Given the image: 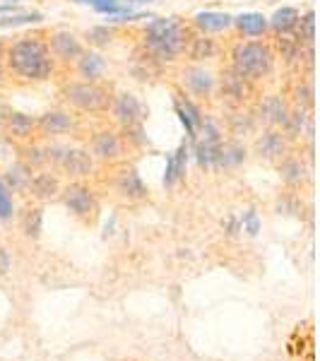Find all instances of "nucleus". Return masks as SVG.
<instances>
[{
	"label": "nucleus",
	"instance_id": "nucleus-1",
	"mask_svg": "<svg viewBox=\"0 0 320 361\" xmlns=\"http://www.w3.org/2000/svg\"><path fill=\"white\" fill-rule=\"evenodd\" d=\"M10 68L27 80H44L51 75L49 46L37 39H22L10 49Z\"/></svg>",
	"mask_w": 320,
	"mask_h": 361
},
{
	"label": "nucleus",
	"instance_id": "nucleus-2",
	"mask_svg": "<svg viewBox=\"0 0 320 361\" xmlns=\"http://www.w3.org/2000/svg\"><path fill=\"white\" fill-rule=\"evenodd\" d=\"M144 44L159 61H173L185 49V34L176 20H154L147 25Z\"/></svg>",
	"mask_w": 320,
	"mask_h": 361
},
{
	"label": "nucleus",
	"instance_id": "nucleus-3",
	"mask_svg": "<svg viewBox=\"0 0 320 361\" xmlns=\"http://www.w3.org/2000/svg\"><path fill=\"white\" fill-rule=\"evenodd\" d=\"M234 66L241 78H251V80L263 78L272 68V54L265 44H255V42L241 44L234 51Z\"/></svg>",
	"mask_w": 320,
	"mask_h": 361
},
{
	"label": "nucleus",
	"instance_id": "nucleus-4",
	"mask_svg": "<svg viewBox=\"0 0 320 361\" xmlns=\"http://www.w3.org/2000/svg\"><path fill=\"white\" fill-rule=\"evenodd\" d=\"M49 159L61 164L68 173H73V176H87V173L92 171V157L82 152V149L54 147V149H49Z\"/></svg>",
	"mask_w": 320,
	"mask_h": 361
},
{
	"label": "nucleus",
	"instance_id": "nucleus-5",
	"mask_svg": "<svg viewBox=\"0 0 320 361\" xmlns=\"http://www.w3.org/2000/svg\"><path fill=\"white\" fill-rule=\"evenodd\" d=\"M68 99L75 104V106L85 109V111H94V109L104 106V92L97 90V87L92 85H73L68 90Z\"/></svg>",
	"mask_w": 320,
	"mask_h": 361
},
{
	"label": "nucleus",
	"instance_id": "nucleus-6",
	"mask_svg": "<svg viewBox=\"0 0 320 361\" xmlns=\"http://www.w3.org/2000/svg\"><path fill=\"white\" fill-rule=\"evenodd\" d=\"M66 207L78 217H90L94 212V197H92V190L85 188V185H70L66 190Z\"/></svg>",
	"mask_w": 320,
	"mask_h": 361
},
{
	"label": "nucleus",
	"instance_id": "nucleus-7",
	"mask_svg": "<svg viewBox=\"0 0 320 361\" xmlns=\"http://www.w3.org/2000/svg\"><path fill=\"white\" fill-rule=\"evenodd\" d=\"M116 118L125 126H133L142 118V104L137 102L133 94H121L116 102Z\"/></svg>",
	"mask_w": 320,
	"mask_h": 361
},
{
	"label": "nucleus",
	"instance_id": "nucleus-8",
	"mask_svg": "<svg viewBox=\"0 0 320 361\" xmlns=\"http://www.w3.org/2000/svg\"><path fill=\"white\" fill-rule=\"evenodd\" d=\"M51 51H54L58 58H66V61L82 56V46H80V42L70 32H58L56 37L51 39Z\"/></svg>",
	"mask_w": 320,
	"mask_h": 361
},
{
	"label": "nucleus",
	"instance_id": "nucleus-9",
	"mask_svg": "<svg viewBox=\"0 0 320 361\" xmlns=\"http://www.w3.org/2000/svg\"><path fill=\"white\" fill-rule=\"evenodd\" d=\"M29 188H32V193L37 197H42V200H51V197L58 195V178L51 176V173H39V176H34L29 180Z\"/></svg>",
	"mask_w": 320,
	"mask_h": 361
},
{
	"label": "nucleus",
	"instance_id": "nucleus-10",
	"mask_svg": "<svg viewBox=\"0 0 320 361\" xmlns=\"http://www.w3.org/2000/svg\"><path fill=\"white\" fill-rule=\"evenodd\" d=\"M231 17L226 13H200L195 15V27H200L202 32H222L231 25Z\"/></svg>",
	"mask_w": 320,
	"mask_h": 361
},
{
	"label": "nucleus",
	"instance_id": "nucleus-11",
	"mask_svg": "<svg viewBox=\"0 0 320 361\" xmlns=\"http://www.w3.org/2000/svg\"><path fill=\"white\" fill-rule=\"evenodd\" d=\"M234 25L241 29L243 34H248V37H258V34H263L267 29V20L258 13H246V15L236 17Z\"/></svg>",
	"mask_w": 320,
	"mask_h": 361
},
{
	"label": "nucleus",
	"instance_id": "nucleus-12",
	"mask_svg": "<svg viewBox=\"0 0 320 361\" xmlns=\"http://www.w3.org/2000/svg\"><path fill=\"white\" fill-rule=\"evenodd\" d=\"M94 154L101 157V159H116L121 154V142L118 137L111 135V133H101L94 140Z\"/></svg>",
	"mask_w": 320,
	"mask_h": 361
},
{
	"label": "nucleus",
	"instance_id": "nucleus-13",
	"mask_svg": "<svg viewBox=\"0 0 320 361\" xmlns=\"http://www.w3.org/2000/svg\"><path fill=\"white\" fill-rule=\"evenodd\" d=\"M185 85L190 87V90L195 92V94H209L212 92V75L205 73V70L200 68H193L185 73Z\"/></svg>",
	"mask_w": 320,
	"mask_h": 361
},
{
	"label": "nucleus",
	"instance_id": "nucleus-14",
	"mask_svg": "<svg viewBox=\"0 0 320 361\" xmlns=\"http://www.w3.org/2000/svg\"><path fill=\"white\" fill-rule=\"evenodd\" d=\"M258 152L265 157V159H277V157L284 154V140L277 133H267L258 140Z\"/></svg>",
	"mask_w": 320,
	"mask_h": 361
},
{
	"label": "nucleus",
	"instance_id": "nucleus-15",
	"mask_svg": "<svg viewBox=\"0 0 320 361\" xmlns=\"http://www.w3.org/2000/svg\"><path fill=\"white\" fill-rule=\"evenodd\" d=\"M299 25V13H296L294 8H282V10H277L275 15H272V20H270V27L272 29H277V32H282V34H287V32H292V29Z\"/></svg>",
	"mask_w": 320,
	"mask_h": 361
},
{
	"label": "nucleus",
	"instance_id": "nucleus-16",
	"mask_svg": "<svg viewBox=\"0 0 320 361\" xmlns=\"http://www.w3.org/2000/svg\"><path fill=\"white\" fill-rule=\"evenodd\" d=\"M104 68H106V61L99 54H87L82 56V61H80V73H82V78H87L90 82L101 78Z\"/></svg>",
	"mask_w": 320,
	"mask_h": 361
},
{
	"label": "nucleus",
	"instance_id": "nucleus-17",
	"mask_svg": "<svg viewBox=\"0 0 320 361\" xmlns=\"http://www.w3.org/2000/svg\"><path fill=\"white\" fill-rule=\"evenodd\" d=\"M42 128L49 135H61L73 128V118L68 114H46L42 118Z\"/></svg>",
	"mask_w": 320,
	"mask_h": 361
},
{
	"label": "nucleus",
	"instance_id": "nucleus-18",
	"mask_svg": "<svg viewBox=\"0 0 320 361\" xmlns=\"http://www.w3.org/2000/svg\"><path fill=\"white\" fill-rule=\"evenodd\" d=\"M118 190L123 193L125 197H144V183L140 180V176L135 171H125L123 176L118 180Z\"/></svg>",
	"mask_w": 320,
	"mask_h": 361
},
{
	"label": "nucleus",
	"instance_id": "nucleus-19",
	"mask_svg": "<svg viewBox=\"0 0 320 361\" xmlns=\"http://www.w3.org/2000/svg\"><path fill=\"white\" fill-rule=\"evenodd\" d=\"M265 114H267V121L270 123H287L289 116H287V109H284V102L279 97H270L265 102Z\"/></svg>",
	"mask_w": 320,
	"mask_h": 361
},
{
	"label": "nucleus",
	"instance_id": "nucleus-20",
	"mask_svg": "<svg viewBox=\"0 0 320 361\" xmlns=\"http://www.w3.org/2000/svg\"><path fill=\"white\" fill-rule=\"evenodd\" d=\"M243 161V149L238 145H226V147H219V157L217 164L219 166H236Z\"/></svg>",
	"mask_w": 320,
	"mask_h": 361
},
{
	"label": "nucleus",
	"instance_id": "nucleus-21",
	"mask_svg": "<svg viewBox=\"0 0 320 361\" xmlns=\"http://www.w3.org/2000/svg\"><path fill=\"white\" fill-rule=\"evenodd\" d=\"M29 180H32V173H29L27 166H13L8 171V183L13 185V190L29 188Z\"/></svg>",
	"mask_w": 320,
	"mask_h": 361
},
{
	"label": "nucleus",
	"instance_id": "nucleus-22",
	"mask_svg": "<svg viewBox=\"0 0 320 361\" xmlns=\"http://www.w3.org/2000/svg\"><path fill=\"white\" fill-rule=\"evenodd\" d=\"M34 128V121L29 118L25 114H13L10 116V130H13V135H20L25 137L29 135V130Z\"/></svg>",
	"mask_w": 320,
	"mask_h": 361
},
{
	"label": "nucleus",
	"instance_id": "nucleus-23",
	"mask_svg": "<svg viewBox=\"0 0 320 361\" xmlns=\"http://www.w3.org/2000/svg\"><path fill=\"white\" fill-rule=\"evenodd\" d=\"M282 178L287 180V183H292V185H296V183H301L304 180V166L299 164V161H284V166H282Z\"/></svg>",
	"mask_w": 320,
	"mask_h": 361
},
{
	"label": "nucleus",
	"instance_id": "nucleus-24",
	"mask_svg": "<svg viewBox=\"0 0 320 361\" xmlns=\"http://www.w3.org/2000/svg\"><path fill=\"white\" fill-rule=\"evenodd\" d=\"M75 3H85V5H92V8H97L99 13H109V15H116L121 13V5L118 0H75Z\"/></svg>",
	"mask_w": 320,
	"mask_h": 361
},
{
	"label": "nucleus",
	"instance_id": "nucleus-25",
	"mask_svg": "<svg viewBox=\"0 0 320 361\" xmlns=\"http://www.w3.org/2000/svg\"><path fill=\"white\" fill-rule=\"evenodd\" d=\"M25 231L34 238L39 236V231H42V209H29L25 217Z\"/></svg>",
	"mask_w": 320,
	"mask_h": 361
},
{
	"label": "nucleus",
	"instance_id": "nucleus-26",
	"mask_svg": "<svg viewBox=\"0 0 320 361\" xmlns=\"http://www.w3.org/2000/svg\"><path fill=\"white\" fill-rule=\"evenodd\" d=\"M44 17L39 13H32V15H15V17H5L0 20V27H17V25H34V22H42Z\"/></svg>",
	"mask_w": 320,
	"mask_h": 361
},
{
	"label": "nucleus",
	"instance_id": "nucleus-27",
	"mask_svg": "<svg viewBox=\"0 0 320 361\" xmlns=\"http://www.w3.org/2000/svg\"><path fill=\"white\" fill-rule=\"evenodd\" d=\"M13 217V197H10L8 188L0 183V219H10Z\"/></svg>",
	"mask_w": 320,
	"mask_h": 361
},
{
	"label": "nucleus",
	"instance_id": "nucleus-28",
	"mask_svg": "<svg viewBox=\"0 0 320 361\" xmlns=\"http://www.w3.org/2000/svg\"><path fill=\"white\" fill-rule=\"evenodd\" d=\"M243 231H248L251 236H255L260 231V222H258V214H255V209H248V212L243 214Z\"/></svg>",
	"mask_w": 320,
	"mask_h": 361
},
{
	"label": "nucleus",
	"instance_id": "nucleus-29",
	"mask_svg": "<svg viewBox=\"0 0 320 361\" xmlns=\"http://www.w3.org/2000/svg\"><path fill=\"white\" fill-rule=\"evenodd\" d=\"M202 54H205V56L214 54V46H212V42H209V39H197V49L193 51V58H197V61H200Z\"/></svg>",
	"mask_w": 320,
	"mask_h": 361
},
{
	"label": "nucleus",
	"instance_id": "nucleus-30",
	"mask_svg": "<svg viewBox=\"0 0 320 361\" xmlns=\"http://www.w3.org/2000/svg\"><path fill=\"white\" fill-rule=\"evenodd\" d=\"M301 25H304V42L311 44L313 42V13H308L304 20H301Z\"/></svg>",
	"mask_w": 320,
	"mask_h": 361
},
{
	"label": "nucleus",
	"instance_id": "nucleus-31",
	"mask_svg": "<svg viewBox=\"0 0 320 361\" xmlns=\"http://www.w3.org/2000/svg\"><path fill=\"white\" fill-rule=\"evenodd\" d=\"M109 37H111V34H109V29H92V32H90V39L94 44H109Z\"/></svg>",
	"mask_w": 320,
	"mask_h": 361
},
{
	"label": "nucleus",
	"instance_id": "nucleus-32",
	"mask_svg": "<svg viewBox=\"0 0 320 361\" xmlns=\"http://www.w3.org/2000/svg\"><path fill=\"white\" fill-rule=\"evenodd\" d=\"M8 270V255H5V250H0V275Z\"/></svg>",
	"mask_w": 320,
	"mask_h": 361
},
{
	"label": "nucleus",
	"instance_id": "nucleus-33",
	"mask_svg": "<svg viewBox=\"0 0 320 361\" xmlns=\"http://www.w3.org/2000/svg\"><path fill=\"white\" fill-rule=\"evenodd\" d=\"M13 10V5H0V13H10Z\"/></svg>",
	"mask_w": 320,
	"mask_h": 361
},
{
	"label": "nucleus",
	"instance_id": "nucleus-34",
	"mask_svg": "<svg viewBox=\"0 0 320 361\" xmlns=\"http://www.w3.org/2000/svg\"><path fill=\"white\" fill-rule=\"evenodd\" d=\"M0 123H3V109H0Z\"/></svg>",
	"mask_w": 320,
	"mask_h": 361
},
{
	"label": "nucleus",
	"instance_id": "nucleus-35",
	"mask_svg": "<svg viewBox=\"0 0 320 361\" xmlns=\"http://www.w3.org/2000/svg\"><path fill=\"white\" fill-rule=\"evenodd\" d=\"M135 3H149V0H135Z\"/></svg>",
	"mask_w": 320,
	"mask_h": 361
},
{
	"label": "nucleus",
	"instance_id": "nucleus-36",
	"mask_svg": "<svg viewBox=\"0 0 320 361\" xmlns=\"http://www.w3.org/2000/svg\"><path fill=\"white\" fill-rule=\"evenodd\" d=\"M0 82H3V70H0Z\"/></svg>",
	"mask_w": 320,
	"mask_h": 361
},
{
	"label": "nucleus",
	"instance_id": "nucleus-37",
	"mask_svg": "<svg viewBox=\"0 0 320 361\" xmlns=\"http://www.w3.org/2000/svg\"><path fill=\"white\" fill-rule=\"evenodd\" d=\"M10 3H13V0H10Z\"/></svg>",
	"mask_w": 320,
	"mask_h": 361
}]
</instances>
